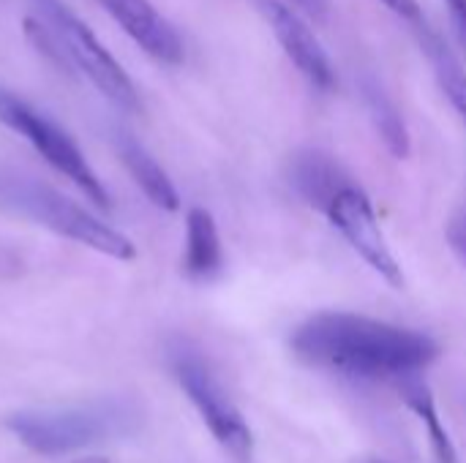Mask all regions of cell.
I'll list each match as a JSON object with an SVG mask.
<instances>
[{
	"label": "cell",
	"instance_id": "cell-2",
	"mask_svg": "<svg viewBox=\"0 0 466 463\" xmlns=\"http://www.w3.org/2000/svg\"><path fill=\"white\" fill-rule=\"evenodd\" d=\"M142 423V409L131 398H96L57 409H25L5 420V428L33 453L55 458L93 445L131 437Z\"/></svg>",
	"mask_w": 466,
	"mask_h": 463
},
{
	"label": "cell",
	"instance_id": "cell-16",
	"mask_svg": "<svg viewBox=\"0 0 466 463\" xmlns=\"http://www.w3.org/2000/svg\"><path fill=\"white\" fill-rule=\"evenodd\" d=\"M448 246L466 270V202L453 213V218L448 224Z\"/></svg>",
	"mask_w": 466,
	"mask_h": 463
},
{
	"label": "cell",
	"instance_id": "cell-14",
	"mask_svg": "<svg viewBox=\"0 0 466 463\" xmlns=\"http://www.w3.org/2000/svg\"><path fill=\"white\" fill-rule=\"evenodd\" d=\"M401 398L404 404L418 415V420L426 426V434H429V442H431V453H434V461L437 463H459L456 456V448L451 442V434L445 431V423L440 418V409H437V398L431 393V388L420 379H407L401 385Z\"/></svg>",
	"mask_w": 466,
	"mask_h": 463
},
{
	"label": "cell",
	"instance_id": "cell-1",
	"mask_svg": "<svg viewBox=\"0 0 466 463\" xmlns=\"http://www.w3.org/2000/svg\"><path fill=\"white\" fill-rule=\"evenodd\" d=\"M289 347L303 363L352 379H415L440 357V344L393 322L322 311L295 327Z\"/></svg>",
	"mask_w": 466,
	"mask_h": 463
},
{
	"label": "cell",
	"instance_id": "cell-10",
	"mask_svg": "<svg viewBox=\"0 0 466 463\" xmlns=\"http://www.w3.org/2000/svg\"><path fill=\"white\" fill-rule=\"evenodd\" d=\"M115 147L120 161L126 164V169L131 172L134 183L142 188V194L167 213H175L180 207V194L175 188V183L169 180V175L164 172V166L145 150V145H139L131 134H117L115 136Z\"/></svg>",
	"mask_w": 466,
	"mask_h": 463
},
{
	"label": "cell",
	"instance_id": "cell-19",
	"mask_svg": "<svg viewBox=\"0 0 466 463\" xmlns=\"http://www.w3.org/2000/svg\"><path fill=\"white\" fill-rule=\"evenodd\" d=\"M448 3V11L453 16V25L459 30V35L466 41V0H445Z\"/></svg>",
	"mask_w": 466,
	"mask_h": 463
},
{
	"label": "cell",
	"instance_id": "cell-5",
	"mask_svg": "<svg viewBox=\"0 0 466 463\" xmlns=\"http://www.w3.org/2000/svg\"><path fill=\"white\" fill-rule=\"evenodd\" d=\"M0 120L19 136H25L33 145V150L52 169H57L63 177H68L93 205L109 207L106 188L101 186L98 175L93 172L85 153L79 150V145L71 139V134L66 128H60L52 117H46L44 112H38L35 106H30L27 101L11 96L5 90H0Z\"/></svg>",
	"mask_w": 466,
	"mask_h": 463
},
{
	"label": "cell",
	"instance_id": "cell-6",
	"mask_svg": "<svg viewBox=\"0 0 466 463\" xmlns=\"http://www.w3.org/2000/svg\"><path fill=\"white\" fill-rule=\"evenodd\" d=\"M172 371L177 385L183 388L186 398L197 407L202 423L213 434V439L238 463H251L254 456V434L243 420L240 409L224 393L208 363L194 349H175L172 352Z\"/></svg>",
	"mask_w": 466,
	"mask_h": 463
},
{
	"label": "cell",
	"instance_id": "cell-18",
	"mask_svg": "<svg viewBox=\"0 0 466 463\" xmlns=\"http://www.w3.org/2000/svg\"><path fill=\"white\" fill-rule=\"evenodd\" d=\"M306 16L317 19V22H325L328 14H330V3L328 0H292Z\"/></svg>",
	"mask_w": 466,
	"mask_h": 463
},
{
	"label": "cell",
	"instance_id": "cell-3",
	"mask_svg": "<svg viewBox=\"0 0 466 463\" xmlns=\"http://www.w3.org/2000/svg\"><path fill=\"white\" fill-rule=\"evenodd\" d=\"M0 205L52 229L55 235H63L112 259L131 262L137 257L134 243L123 232H117L57 188L27 175H0Z\"/></svg>",
	"mask_w": 466,
	"mask_h": 463
},
{
	"label": "cell",
	"instance_id": "cell-4",
	"mask_svg": "<svg viewBox=\"0 0 466 463\" xmlns=\"http://www.w3.org/2000/svg\"><path fill=\"white\" fill-rule=\"evenodd\" d=\"M38 11L44 25L52 30L60 55L68 71H79L87 82L109 98L115 106L126 112H139L142 98L126 68L115 60V55L96 38V33L60 0H38Z\"/></svg>",
	"mask_w": 466,
	"mask_h": 463
},
{
	"label": "cell",
	"instance_id": "cell-12",
	"mask_svg": "<svg viewBox=\"0 0 466 463\" xmlns=\"http://www.w3.org/2000/svg\"><path fill=\"white\" fill-rule=\"evenodd\" d=\"M224 262V251H221V237H218V226L216 218L210 216V210L205 207H194L188 210L186 218V273L191 278H213L221 270Z\"/></svg>",
	"mask_w": 466,
	"mask_h": 463
},
{
	"label": "cell",
	"instance_id": "cell-11",
	"mask_svg": "<svg viewBox=\"0 0 466 463\" xmlns=\"http://www.w3.org/2000/svg\"><path fill=\"white\" fill-rule=\"evenodd\" d=\"M292 186L295 191L314 207L328 210V205L336 199L339 191H344L347 186H352L344 172L339 169V164L333 158H328L325 153H303L295 158L292 164Z\"/></svg>",
	"mask_w": 466,
	"mask_h": 463
},
{
	"label": "cell",
	"instance_id": "cell-8",
	"mask_svg": "<svg viewBox=\"0 0 466 463\" xmlns=\"http://www.w3.org/2000/svg\"><path fill=\"white\" fill-rule=\"evenodd\" d=\"M259 8H262V16L268 19V25L273 27L276 41L281 44L284 55L295 63V68L314 87L333 90L336 87V68H333L325 46L319 44V38L309 27V22L281 0H259Z\"/></svg>",
	"mask_w": 466,
	"mask_h": 463
},
{
	"label": "cell",
	"instance_id": "cell-9",
	"mask_svg": "<svg viewBox=\"0 0 466 463\" xmlns=\"http://www.w3.org/2000/svg\"><path fill=\"white\" fill-rule=\"evenodd\" d=\"M98 5L147 57L164 65H177L183 60L186 46L180 33L150 0H98Z\"/></svg>",
	"mask_w": 466,
	"mask_h": 463
},
{
	"label": "cell",
	"instance_id": "cell-17",
	"mask_svg": "<svg viewBox=\"0 0 466 463\" xmlns=\"http://www.w3.org/2000/svg\"><path fill=\"white\" fill-rule=\"evenodd\" d=\"M393 14H399V16H404L407 22H412V25H418V22H423V11H420V3L418 0H382Z\"/></svg>",
	"mask_w": 466,
	"mask_h": 463
},
{
	"label": "cell",
	"instance_id": "cell-7",
	"mask_svg": "<svg viewBox=\"0 0 466 463\" xmlns=\"http://www.w3.org/2000/svg\"><path fill=\"white\" fill-rule=\"evenodd\" d=\"M328 218L330 224L344 235V240L366 259V265L380 273L388 284L401 287L404 284V273L399 259L393 257L382 226L377 221V213L371 207V199L366 196L363 188H358L355 183L347 186L344 191L336 194V199L328 205Z\"/></svg>",
	"mask_w": 466,
	"mask_h": 463
},
{
	"label": "cell",
	"instance_id": "cell-20",
	"mask_svg": "<svg viewBox=\"0 0 466 463\" xmlns=\"http://www.w3.org/2000/svg\"><path fill=\"white\" fill-rule=\"evenodd\" d=\"M79 463H106V461H101V458H85V461H79Z\"/></svg>",
	"mask_w": 466,
	"mask_h": 463
},
{
	"label": "cell",
	"instance_id": "cell-13",
	"mask_svg": "<svg viewBox=\"0 0 466 463\" xmlns=\"http://www.w3.org/2000/svg\"><path fill=\"white\" fill-rule=\"evenodd\" d=\"M418 38H420V46H423L431 68H434L440 90L448 96L451 106L459 112V117L466 123V71L461 60L453 55L451 44L434 27H429L426 22H418Z\"/></svg>",
	"mask_w": 466,
	"mask_h": 463
},
{
	"label": "cell",
	"instance_id": "cell-15",
	"mask_svg": "<svg viewBox=\"0 0 466 463\" xmlns=\"http://www.w3.org/2000/svg\"><path fill=\"white\" fill-rule=\"evenodd\" d=\"M363 98H366L369 115H371L380 136L385 139L388 150L396 158H407L410 156V131H407V123L401 117L399 106L390 101V96L374 79H366L363 82Z\"/></svg>",
	"mask_w": 466,
	"mask_h": 463
}]
</instances>
